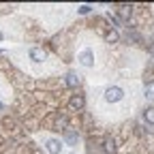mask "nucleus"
<instances>
[{"instance_id":"nucleus-4","label":"nucleus","mask_w":154,"mask_h":154,"mask_svg":"<svg viewBox=\"0 0 154 154\" xmlns=\"http://www.w3.org/2000/svg\"><path fill=\"white\" fill-rule=\"evenodd\" d=\"M47 152L49 154H60L62 152V143L58 139H47Z\"/></svg>"},{"instance_id":"nucleus-6","label":"nucleus","mask_w":154,"mask_h":154,"mask_svg":"<svg viewBox=\"0 0 154 154\" xmlns=\"http://www.w3.org/2000/svg\"><path fill=\"white\" fill-rule=\"evenodd\" d=\"M66 86H69V88H77V86H79V77L73 75V73H69V75H66Z\"/></svg>"},{"instance_id":"nucleus-15","label":"nucleus","mask_w":154,"mask_h":154,"mask_svg":"<svg viewBox=\"0 0 154 154\" xmlns=\"http://www.w3.org/2000/svg\"><path fill=\"white\" fill-rule=\"evenodd\" d=\"M0 41H2V32H0Z\"/></svg>"},{"instance_id":"nucleus-13","label":"nucleus","mask_w":154,"mask_h":154,"mask_svg":"<svg viewBox=\"0 0 154 154\" xmlns=\"http://www.w3.org/2000/svg\"><path fill=\"white\" fill-rule=\"evenodd\" d=\"M77 11H79L82 15H86V13H90V11H92V7H90V5H82L79 9H77Z\"/></svg>"},{"instance_id":"nucleus-7","label":"nucleus","mask_w":154,"mask_h":154,"mask_svg":"<svg viewBox=\"0 0 154 154\" xmlns=\"http://www.w3.org/2000/svg\"><path fill=\"white\" fill-rule=\"evenodd\" d=\"M143 120H146L148 124H154V107H146V111H143Z\"/></svg>"},{"instance_id":"nucleus-1","label":"nucleus","mask_w":154,"mask_h":154,"mask_svg":"<svg viewBox=\"0 0 154 154\" xmlns=\"http://www.w3.org/2000/svg\"><path fill=\"white\" fill-rule=\"evenodd\" d=\"M122 99H124V90H122V88L111 86V88L105 90V101H107V103H118V101H122Z\"/></svg>"},{"instance_id":"nucleus-14","label":"nucleus","mask_w":154,"mask_h":154,"mask_svg":"<svg viewBox=\"0 0 154 154\" xmlns=\"http://www.w3.org/2000/svg\"><path fill=\"white\" fill-rule=\"evenodd\" d=\"M152 56H154V45H152Z\"/></svg>"},{"instance_id":"nucleus-12","label":"nucleus","mask_w":154,"mask_h":154,"mask_svg":"<svg viewBox=\"0 0 154 154\" xmlns=\"http://www.w3.org/2000/svg\"><path fill=\"white\" fill-rule=\"evenodd\" d=\"M107 43H116V41H118V32H116V30H111V32H107Z\"/></svg>"},{"instance_id":"nucleus-16","label":"nucleus","mask_w":154,"mask_h":154,"mask_svg":"<svg viewBox=\"0 0 154 154\" xmlns=\"http://www.w3.org/2000/svg\"><path fill=\"white\" fill-rule=\"evenodd\" d=\"M71 154H75V152H71Z\"/></svg>"},{"instance_id":"nucleus-9","label":"nucleus","mask_w":154,"mask_h":154,"mask_svg":"<svg viewBox=\"0 0 154 154\" xmlns=\"http://www.w3.org/2000/svg\"><path fill=\"white\" fill-rule=\"evenodd\" d=\"M131 13H133V7H128V5L120 7V17H122V19H128V17H131Z\"/></svg>"},{"instance_id":"nucleus-2","label":"nucleus","mask_w":154,"mask_h":154,"mask_svg":"<svg viewBox=\"0 0 154 154\" xmlns=\"http://www.w3.org/2000/svg\"><path fill=\"white\" fill-rule=\"evenodd\" d=\"M77 60H79L84 66H92V64H94V54H92V49H84Z\"/></svg>"},{"instance_id":"nucleus-5","label":"nucleus","mask_w":154,"mask_h":154,"mask_svg":"<svg viewBox=\"0 0 154 154\" xmlns=\"http://www.w3.org/2000/svg\"><path fill=\"white\" fill-rule=\"evenodd\" d=\"M84 103H86V101H84V96H82V94H75L73 99H71V107H73V109H82Z\"/></svg>"},{"instance_id":"nucleus-11","label":"nucleus","mask_w":154,"mask_h":154,"mask_svg":"<svg viewBox=\"0 0 154 154\" xmlns=\"http://www.w3.org/2000/svg\"><path fill=\"white\" fill-rule=\"evenodd\" d=\"M146 96H148V99H154V82L146 84Z\"/></svg>"},{"instance_id":"nucleus-10","label":"nucleus","mask_w":154,"mask_h":154,"mask_svg":"<svg viewBox=\"0 0 154 154\" xmlns=\"http://www.w3.org/2000/svg\"><path fill=\"white\" fill-rule=\"evenodd\" d=\"M64 131H66V141H69V143H75V141H77V133H75L73 128H64Z\"/></svg>"},{"instance_id":"nucleus-8","label":"nucleus","mask_w":154,"mask_h":154,"mask_svg":"<svg viewBox=\"0 0 154 154\" xmlns=\"http://www.w3.org/2000/svg\"><path fill=\"white\" fill-rule=\"evenodd\" d=\"M103 150H105L107 154H113V150H116V146H113V139H109V137H107V139L103 141Z\"/></svg>"},{"instance_id":"nucleus-3","label":"nucleus","mask_w":154,"mask_h":154,"mask_svg":"<svg viewBox=\"0 0 154 154\" xmlns=\"http://www.w3.org/2000/svg\"><path fill=\"white\" fill-rule=\"evenodd\" d=\"M30 58L34 62H43L45 58H47V54H45V49H41V47H32L30 49Z\"/></svg>"}]
</instances>
